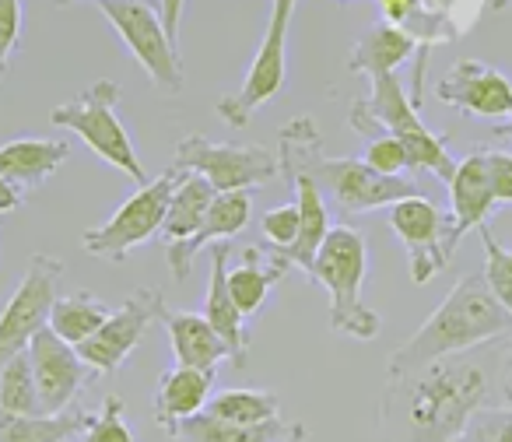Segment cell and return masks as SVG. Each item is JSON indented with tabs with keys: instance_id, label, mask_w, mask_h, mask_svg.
Segmentation results:
<instances>
[{
	"instance_id": "1",
	"label": "cell",
	"mask_w": 512,
	"mask_h": 442,
	"mask_svg": "<svg viewBox=\"0 0 512 442\" xmlns=\"http://www.w3.org/2000/svg\"><path fill=\"white\" fill-rule=\"evenodd\" d=\"M509 344L512 337L386 376L376 414L379 439L456 442L477 411L505 404L502 383Z\"/></svg>"
},
{
	"instance_id": "2",
	"label": "cell",
	"mask_w": 512,
	"mask_h": 442,
	"mask_svg": "<svg viewBox=\"0 0 512 442\" xmlns=\"http://www.w3.org/2000/svg\"><path fill=\"white\" fill-rule=\"evenodd\" d=\"M281 176L302 172L320 186L327 207L341 214H362L376 207H393L407 197H421V186L407 176H383L365 158H330L313 116H295L278 137Z\"/></svg>"
},
{
	"instance_id": "3",
	"label": "cell",
	"mask_w": 512,
	"mask_h": 442,
	"mask_svg": "<svg viewBox=\"0 0 512 442\" xmlns=\"http://www.w3.org/2000/svg\"><path fill=\"white\" fill-rule=\"evenodd\" d=\"M509 337L512 316L491 295L484 274H467V278H460L449 288V295L439 302V309L393 351L386 376L421 369V365H432L439 358L463 355V351L509 341Z\"/></svg>"
},
{
	"instance_id": "4",
	"label": "cell",
	"mask_w": 512,
	"mask_h": 442,
	"mask_svg": "<svg viewBox=\"0 0 512 442\" xmlns=\"http://www.w3.org/2000/svg\"><path fill=\"white\" fill-rule=\"evenodd\" d=\"M365 271H369V246L362 232H355L351 225H334L309 267V278L327 288L330 327L337 334L355 337V341H376L383 320L376 309L362 302Z\"/></svg>"
},
{
	"instance_id": "5",
	"label": "cell",
	"mask_w": 512,
	"mask_h": 442,
	"mask_svg": "<svg viewBox=\"0 0 512 442\" xmlns=\"http://www.w3.org/2000/svg\"><path fill=\"white\" fill-rule=\"evenodd\" d=\"M116 106H120V81L102 78L95 85H88L81 95L60 102L50 113V120L57 127L71 130V134H78L95 151V158H102L106 165H116V169L127 172L130 179H137L144 186L148 172H144V162L137 158V148L130 144V134L123 127Z\"/></svg>"
},
{
	"instance_id": "6",
	"label": "cell",
	"mask_w": 512,
	"mask_h": 442,
	"mask_svg": "<svg viewBox=\"0 0 512 442\" xmlns=\"http://www.w3.org/2000/svg\"><path fill=\"white\" fill-rule=\"evenodd\" d=\"M183 179H186V172L176 169V165H169L162 176L148 179L134 197H127L120 207H116L113 218L102 221V225H95V229L81 232V250L92 253V257L123 264L137 246H144L148 239L162 236L169 200Z\"/></svg>"
},
{
	"instance_id": "7",
	"label": "cell",
	"mask_w": 512,
	"mask_h": 442,
	"mask_svg": "<svg viewBox=\"0 0 512 442\" xmlns=\"http://www.w3.org/2000/svg\"><path fill=\"white\" fill-rule=\"evenodd\" d=\"M365 109L372 113V120L386 130L390 137H397L407 151V165L414 172H432L442 183H449L456 172V158L449 155L446 137L432 134V130L421 123L418 106L411 102V92L400 85L397 74H383V78H372L369 99H362Z\"/></svg>"
},
{
	"instance_id": "8",
	"label": "cell",
	"mask_w": 512,
	"mask_h": 442,
	"mask_svg": "<svg viewBox=\"0 0 512 442\" xmlns=\"http://www.w3.org/2000/svg\"><path fill=\"white\" fill-rule=\"evenodd\" d=\"M172 165L193 176H204L218 193L260 190L281 176L278 155L260 144H218L204 134H186L176 144Z\"/></svg>"
},
{
	"instance_id": "9",
	"label": "cell",
	"mask_w": 512,
	"mask_h": 442,
	"mask_svg": "<svg viewBox=\"0 0 512 442\" xmlns=\"http://www.w3.org/2000/svg\"><path fill=\"white\" fill-rule=\"evenodd\" d=\"M60 278H64V264L57 257L36 253L29 260L18 288L0 309V372L18 355H25L29 344L50 327L53 306L60 299Z\"/></svg>"
},
{
	"instance_id": "10",
	"label": "cell",
	"mask_w": 512,
	"mask_h": 442,
	"mask_svg": "<svg viewBox=\"0 0 512 442\" xmlns=\"http://www.w3.org/2000/svg\"><path fill=\"white\" fill-rule=\"evenodd\" d=\"M99 11L120 32L130 57L144 67V74H148L158 92L165 95L183 92L186 78H183V60H179V46L165 32L158 8L141 4V0H99Z\"/></svg>"
},
{
	"instance_id": "11",
	"label": "cell",
	"mask_w": 512,
	"mask_h": 442,
	"mask_svg": "<svg viewBox=\"0 0 512 442\" xmlns=\"http://www.w3.org/2000/svg\"><path fill=\"white\" fill-rule=\"evenodd\" d=\"M165 299L158 288H137L123 299V306L116 313H109V320L102 323V330L85 341L78 348L81 362L92 372H102V376H113L123 362L137 351V344L144 341L155 323L165 320Z\"/></svg>"
},
{
	"instance_id": "12",
	"label": "cell",
	"mask_w": 512,
	"mask_h": 442,
	"mask_svg": "<svg viewBox=\"0 0 512 442\" xmlns=\"http://www.w3.org/2000/svg\"><path fill=\"white\" fill-rule=\"evenodd\" d=\"M390 229L407 250L414 285H428L453 260V253H449V214H442V207L428 200L425 193L390 207Z\"/></svg>"
},
{
	"instance_id": "13",
	"label": "cell",
	"mask_w": 512,
	"mask_h": 442,
	"mask_svg": "<svg viewBox=\"0 0 512 442\" xmlns=\"http://www.w3.org/2000/svg\"><path fill=\"white\" fill-rule=\"evenodd\" d=\"M288 25L281 18H271L264 32V43L256 50L253 64H249L242 85L235 88L228 99L218 102V116L228 123V127H246L249 120L256 116V109H264L274 95L285 88L288 78Z\"/></svg>"
},
{
	"instance_id": "14",
	"label": "cell",
	"mask_w": 512,
	"mask_h": 442,
	"mask_svg": "<svg viewBox=\"0 0 512 442\" xmlns=\"http://www.w3.org/2000/svg\"><path fill=\"white\" fill-rule=\"evenodd\" d=\"M439 102L460 109L477 120H509L512 116V81L484 60H456L435 85Z\"/></svg>"
},
{
	"instance_id": "15",
	"label": "cell",
	"mask_w": 512,
	"mask_h": 442,
	"mask_svg": "<svg viewBox=\"0 0 512 442\" xmlns=\"http://www.w3.org/2000/svg\"><path fill=\"white\" fill-rule=\"evenodd\" d=\"M29 362H32V376H36L43 414L71 411L74 397L85 390V379H88V365L81 362L78 348L60 341V337L46 327L43 334L29 344Z\"/></svg>"
},
{
	"instance_id": "16",
	"label": "cell",
	"mask_w": 512,
	"mask_h": 442,
	"mask_svg": "<svg viewBox=\"0 0 512 442\" xmlns=\"http://www.w3.org/2000/svg\"><path fill=\"white\" fill-rule=\"evenodd\" d=\"M449 253L463 243L467 232H481L495 211V190L488 176V151L477 148L467 158L456 162V172L449 179Z\"/></svg>"
},
{
	"instance_id": "17",
	"label": "cell",
	"mask_w": 512,
	"mask_h": 442,
	"mask_svg": "<svg viewBox=\"0 0 512 442\" xmlns=\"http://www.w3.org/2000/svg\"><path fill=\"white\" fill-rule=\"evenodd\" d=\"M249 214H253V193L249 190H235V193H218L204 218V229L190 239V243H176V246H162L165 260L172 267V278L186 281L193 271V257H197L204 246H218L235 239L242 229L249 225Z\"/></svg>"
},
{
	"instance_id": "18",
	"label": "cell",
	"mask_w": 512,
	"mask_h": 442,
	"mask_svg": "<svg viewBox=\"0 0 512 442\" xmlns=\"http://www.w3.org/2000/svg\"><path fill=\"white\" fill-rule=\"evenodd\" d=\"M228 257H232V246L218 243L211 250V278H207V299H204V316L214 327V334L221 337L228 351V362L235 369L246 365V316L239 313V306L232 302L228 292Z\"/></svg>"
},
{
	"instance_id": "19",
	"label": "cell",
	"mask_w": 512,
	"mask_h": 442,
	"mask_svg": "<svg viewBox=\"0 0 512 442\" xmlns=\"http://www.w3.org/2000/svg\"><path fill=\"white\" fill-rule=\"evenodd\" d=\"M67 158H71V144L60 137H11L0 144V176L18 190H36Z\"/></svg>"
},
{
	"instance_id": "20",
	"label": "cell",
	"mask_w": 512,
	"mask_h": 442,
	"mask_svg": "<svg viewBox=\"0 0 512 442\" xmlns=\"http://www.w3.org/2000/svg\"><path fill=\"white\" fill-rule=\"evenodd\" d=\"M281 179L295 190V204H299V214H302V232H299V243H295L288 253H274L271 246H267V253H271L274 264H281L285 271L288 267H302V271L309 274L323 239H327L330 229H334V225H330V207H327V200H323L320 186H316L309 176L292 172V176H281Z\"/></svg>"
},
{
	"instance_id": "21",
	"label": "cell",
	"mask_w": 512,
	"mask_h": 442,
	"mask_svg": "<svg viewBox=\"0 0 512 442\" xmlns=\"http://www.w3.org/2000/svg\"><path fill=\"white\" fill-rule=\"evenodd\" d=\"M211 386H214L211 372L186 369V365H176V369L162 372V376H158L155 400H151L155 425L162 428V432H172L179 421L204 414L207 404H211Z\"/></svg>"
},
{
	"instance_id": "22",
	"label": "cell",
	"mask_w": 512,
	"mask_h": 442,
	"mask_svg": "<svg viewBox=\"0 0 512 442\" xmlns=\"http://www.w3.org/2000/svg\"><path fill=\"white\" fill-rule=\"evenodd\" d=\"M165 334L172 341V355L179 365L197 372H218V365L228 358L221 337L214 334V327L207 323L204 313H165Z\"/></svg>"
},
{
	"instance_id": "23",
	"label": "cell",
	"mask_w": 512,
	"mask_h": 442,
	"mask_svg": "<svg viewBox=\"0 0 512 442\" xmlns=\"http://www.w3.org/2000/svg\"><path fill=\"white\" fill-rule=\"evenodd\" d=\"M418 53V43H414L407 32L393 29L386 22H376L362 39L355 43L348 57V71L351 74H365V78H383V74H397L400 64Z\"/></svg>"
},
{
	"instance_id": "24",
	"label": "cell",
	"mask_w": 512,
	"mask_h": 442,
	"mask_svg": "<svg viewBox=\"0 0 512 442\" xmlns=\"http://www.w3.org/2000/svg\"><path fill=\"white\" fill-rule=\"evenodd\" d=\"M214 197H218V190H214L204 176L186 172V179L176 186V193H172L169 211H165L162 246L190 243V239L204 229V218H207V211H211Z\"/></svg>"
},
{
	"instance_id": "25",
	"label": "cell",
	"mask_w": 512,
	"mask_h": 442,
	"mask_svg": "<svg viewBox=\"0 0 512 442\" xmlns=\"http://www.w3.org/2000/svg\"><path fill=\"white\" fill-rule=\"evenodd\" d=\"M285 274L288 271L281 264H274L267 250L242 253V264L228 267V292H232V302L239 306V313L246 316V320L260 313L267 295H271V288L278 285Z\"/></svg>"
},
{
	"instance_id": "26",
	"label": "cell",
	"mask_w": 512,
	"mask_h": 442,
	"mask_svg": "<svg viewBox=\"0 0 512 442\" xmlns=\"http://www.w3.org/2000/svg\"><path fill=\"white\" fill-rule=\"evenodd\" d=\"M88 425H92V414L78 407L64 414H32V418L0 411V442H71Z\"/></svg>"
},
{
	"instance_id": "27",
	"label": "cell",
	"mask_w": 512,
	"mask_h": 442,
	"mask_svg": "<svg viewBox=\"0 0 512 442\" xmlns=\"http://www.w3.org/2000/svg\"><path fill=\"white\" fill-rule=\"evenodd\" d=\"M106 320H109V309L102 306L92 292H74V295L57 299L53 316H50V330L60 337V341L81 348V344L92 341V337L99 334Z\"/></svg>"
},
{
	"instance_id": "28",
	"label": "cell",
	"mask_w": 512,
	"mask_h": 442,
	"mask_svg": "<svg viewBox=\"0 0 512 442\" xmlns=\"http://www.w3.org/2000/svg\"><path fill=\"white\" fill-rule=\"evenodd\" d=\"M172 439L176 442H285V425L274 421V425H228L211 414H197V418H186L172 428Z\"/></svg>"
},
{
	"instance_id": "29",
	"label": "cell",
	"mask_w": 512,
	"mask_h": 442,
	"mask_svg": "<svg viewBox=\"0 0 512 442\" xmlns=\"http://www.w3.org/2000/svg\"><path fill=\"white\" fill-rule=\"evenodd\" d=\"M207 414L228 425H274L281 421V400L271 390H225L211 397Z\"/></svg>"
},
{
	"instance_id": "30",
	"label": "cell",
	"mask_w": 512,
	"mask_h": 442,
	"mask_svg": "<svg viewBox=\"0 0 512 442\" xmlns=\"http://www.w3.org/2000/svg\"><path fill=\"white\" fill-rule=\"evenodd\" d=\"M0 411L15 414V418H32V414H43L36 390V376H32L29 351L18 355L15 362L4 365L0 372Z\"/></svg>"
},
{
	"instance_id": "31",
	"label": "cell",
	"mask_w": 512,
	"mask_h": 442,
	"mask_svg": "<svg viewBox=\"0 0 512 442\" xmlns=\"http://www.w3.org/2000/svg\"><path fill=\"white\" fill-rule=\"evenodd\" d=\"M481 246H484V281H488L491 295L502 302V309L512 316V250L495 239V232L484 225L481 229Z\"/></svg>"
},
{
	"instance_id": "32",
	"label": "cell",
	"mask_w": 512,
	"mask_h": 442,
	"mask_svg": "<svg viewBox=\"0 0 512 442\" xmlns=\"http://www.w3.org/2000/svg\"><path fill=\"white\" fill-rule=\"evenodd\" d=\"M81 442H137L127 425V407L116 393L102 400V407L92 414V425L81 432Z\"/></svg>"
},
{
	"instance_id": "33",
	"label": "cell",
	"mask_w": 512,
	"mask_h": 442,
	"mask_svg": "<svg viewBox=\"0 0 512 442\" xmlns=\"http://www.w3.org/2000/svg\"><path fill=\"white\" fill-rule=\"evenodd\" d=\"M260 232H264L267 246L274 253H288L295 243H299V232H302V214L299 204H281L274 211H267L260 218Z\"/></svg>"
},
{
	"instance_id": "34",
	"label": "cell",
	"mask_w": 512,
	"mask_h": 442,
	"mask_svg": "<svg viewBox=\"0 0 512 442\" xmlns=\"http://www.w3.org/2000/svg\"><path fill=\"white\" fill-rule=\"evenodd\" d=\"M456 442H512V404L477 411Z\"/></svg>"
},
{
	"instance_id": "35",
	"label": "cell",
	"mask_w": 512,
	"mask_h": 442,
	"mask_svg": "<svg viewBox=\"0 0 512 442\" xmlns=\"http://www.w3.org/2000/svg\"><path fill=\"white\" fill-rule=\"evenodd\" d=\"M365 165H372V169L383 172V176H404V172L411 169V165H407L404 144L390 134L372 137V141L365 144Z\"/></svg>"
},
{
	"instance_id": "36",
	"label": "cell",
	"mask_w": 512,
	"mask_h": 442,
	"mask_svg": "<svg viewBox=\"0 0 512 442\" xmlns=\"http://www.w3.org/2000/svg\"><path fill=\"white\" fill-rule=\"evenodd\" d=\"M425 8H432L435 15L446 18V22L453 25L456 39H460L477 25L481 11L488 8V0H425Z\"/></svg>"
},
{
	"instance_id": "37",
	"label": "cell",
	"mask_w": 512,
	"mask_h": 442,
	"mask_svg": "<svg viewBox=\"0 0 512 442\" xmlns=\"http://www.w3.org/2000/svg\"><path fill=\"white\" fill-rule=\"evenodd\" d=\"M18 39H22V0H0V81L8 74Z\"/></svg>"
},
{
	"instance_id": "38",
	"label": "cell",
	"mask_w": 512,
	"mask_h": 442,
	"mask_svg": "<svg viewBox=\"0 0 512 442\" xmlns=\"http://www.w3.org/2000/svg\"><path fill=\"white\" fill-rule=\"evenodd\" d=\"M488 176L498 204H512V151H488Z\"/></svg>"
},
{
	"instance_id": "39",
	"label": "cell",
	"mask_w": 512,
	"mask_h": 442,
	"mask_svg": "<svg viewBox=\"0 0 512 442\" xmlns=\"http://www.w3.org/2000/svg\"><path fill=\"white\" fill-rule=\"evenodd\" d=\"M186 0H158V15H162V25L169 32V39L179 46V18H183Z\"/></svg>"
},
{
	"instance_id": "40",
	"label": "cell",
	"mask_w": 512,
	"mask_h": 442,
	"mask_svg": "<svg viewBox=\"0 0 512 442\" xmlns=\"http://www.w3.org/2000/svg\"><path fill=\"white\" fill-rule=\"evenodd\" d=\"M22 190H18L15 183H8V179L0 176V214H8V211H18L22 207Z\"/></svg>"
},
{
	"instance_id": "41",
	"label": "cell",
	"mask_w": 512,
	"mask_h": 442,
	"mask_svg": "<svg viewBox=\"0 0 512 442\" xmlns=\"http://www.w3.org/2000/svg\"><path fill=\"white\" fill-rule=\"evenodd\" d=\"M295 4H299V0H271V18H281V22H292Z\"/></svg>"
},
{
	"instance_id": "42",
	"label": "cell",
	"mask_w": 512,
	"mask_h": 442,
	"mask_svg": "<svg viewBox=\"0 0 512 442\" xmlns=\"http://www.w3.org/2000/svg\"><path fill=\"white\" fill-rule=\"evenodd\" d=\"M502 393H505V404H512V344H509V362H505V383H502Z\"/></svg>"
},
{
	"instance_id": "43",
	"label": "cell",
	"mask_w": 512,
	"mask_h": 442,
	"mask_svg": "<svg viewBox=\"0 0 512 442\" xmlns=\"http://www.w3.org/2000/svg\"><path fill=\"white\" fill-rule=\"evenodd\" d=\"M306 439H309L306 425H292V428H288V435H285V442H306Z\"/></svg>"
},
{
	"instance_id": "44",
	"label": "cell",
	"mask_w": 512,
	"mask_h": 442,
	"mask_svg": "<svg viewBox=\"0 0 512 442\" xmlns=\"http://www.w3.org/2000/svg\"><path fill=\"white\" fill-rule=\"evenodd\" d=\"M491 134H495V137H509V141H512V116H509V120L498 123V127L491 130Z\"/></svg>"
},
{
	"instance_id": "45",
	"label": "cell",
	"mask_w": 512,
	"mask_h": 442,
	"mask_svg": "<svg viewBox=\"0 0 512 442\" xmlns=\"http://www.w3.org/2000/svg\"><path fill=\"white\" fill-rule=\"evenodd\" d=\"M53 4H57V8H71V4H78V0H53ZM95 4H99V0H95ZM141 4H151V8H158V0H141Z\"/></svg>"
},
{
	"instance_id": "46",
	"label": "cell",
	"mask_w": 512,
	"mask_h": 442,
	"mask_svg": "<svg viewBox=\"0 0 512 442\" xmlns=\"http://www.w3.org/2000/svg\"><path fill=\"white\" fill-rule=\"evenodd\" d=\"M488 8L491 11H502V8H509V0H488Z\"/></svg>"
}]
</instances>
